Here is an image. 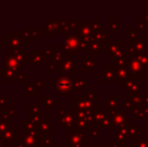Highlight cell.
<instances>
[{
    "instance_id": "ba28073f",
    "label": "cell",
    "mask_w": 148,
    "mask_h": 147,
    "mask_svg": "<svg viewBox=\"0 0 148 147\" xmlns=\"http://www.w3.org/2000/svg\"><path fill=\"white\" fill-rule=\"evenodd\" d=\"M133 147H148V139L138 140V143H134Z\"/></svg>"
},
{
    "instance_id": "9c48e42d",
    "label": "cell",
    "mask_w": 148,
    "mask_h": 147,
    "mask_svg": "<svg viewBox=\"0 0 148 147\" xmlns=\"http://www.w3.org/2000/svg\"><path fill=\"white\" fill-rule=\"evenodd\" d=\"M110 27L112 30H118V19H111L110 20Z\"/></svg>"
},
{
    "instance_id": "4fadbf2b",
    "label": "cell",
    "mask_w": 148,
    "mask_h": 147,
    "mask_svg": "<svg viewBox=\"0 0 148 147\" xmlns=\"http://www.w3.org/2000/svg\"><path fill=\"white\" fill-rule=\"evenodd\" d=\"M147 51H148V43H147Z\"/></svg>"
},
{
    "instance_id": "30bf717a",
    "label": "cell",
    "mask_w": 148,
    "mask_h": 147,
    "mask_svg": "<svg viewBox=\"0 0 148 147\" xmlns=\"http://www.w3.org/2000/svg\"><path fill=\"white\" fill-rule=\"evenodd\" d=\"M133 82H134V80H128V83L130 84V89H131V87H132V88H134V87L132 86ZM136 86H137V88H139V89H133V92H134V93H140V87H141V85L137 83Z\"/></svg>"
},
{
    "instance_id": "277c9868",
    "label": "cell",
    "mask_w": 148,
    "mask_h": 147,
    "mask_svg": "<svg viewBox=\"0 0 148 147\" xmlns=\"http://www.w3.org/2000/svg\"><path fill=\"white\" fill-rule=\"evenodd\" d=\"M126 111H120L116 113L111 119V122L116 127H122L123 124L126 122Z\"/></svg>"
},
{
    "instance_id": "3957f363",
    "label": "cell",
    "mask_w": 148,
    "mask_h": 147,
    "mask_svg": "<svg viewBox=\"0 0 148 147\" xmlns=\"http://www.w3.org/2000/svg\"><path fill=\"white\" fill-rule=\"evenodd\" d=\"M101 72H102L101 76H105L106 75V78L102 82H114L115 80H117L116 70L112 66H106L105 69H103Z\"/></svg>"
},
{
    "instance_id": "8992f818",
    "label": "cell",
    "mask_w": 148,
    "mask_h": 147,
    "mask_svg": "<svg viewBox=\"0 0 148 147\" xmlns=\"http://www.w3.org/2000/svg\"><path fill=\"white\" fill-rule=\"evenodd\" d=\"M106 108L108 110H116L118 108V97L115 98H110V97H106Z\"/></svg>"
},
{
    "instance_id": "7a4b0ae2",
    "label": "cell",
    "mask_w": 148,
    "mask_h": 147,
    "mask_svg": "<svg viewBox=\"0 0 148 147\" xmlns=\"http://www.w3.org/2000/svg\"><path fill=\"white\" fill-rule=\"evenodd\" d=\"M106 53L110 55L111 59H116L123 55V43L122 42H112L109 46L106 47Z\"/></svg>"
},
{
    "instance_id": "7c38bea8",
    "label": "cell",
    "mask_w": 148,
    "mask_h": 147,
    "mask_svg": "<svg viewBox=\"0 0 148 147\" xmlns=\"http://www.w3.org/2000/svg\"><path fill=\"white\" fill-rule=\"evenodd\" d=\"M145 111H146V115L148 116V104H147V106L145 107Z\"/></svg>"
},
{
    "instance_id": "52a82bcc",
    "label": "cell",
    "mask_w": 148,
    "mask_h": 147,
    "mask_svg": "<svg viewBox=\"0 0 148 147\" xmlns=\"http://www.w3.org/2000/svg\"><path fill=\"white\" fill-rule=\"evenodd\" d=\"M136 57L139 63L146 69L148 66V53H140V55H138V57Z\"/></svg>"
},
{
    "instance_id": "6da1fadb",
    "label": "cell",
    "mask_w": 148,
    "mask_h": 147,
    "mask_svg": "<svg viewBox=\"0 0 148 147\" xmlns=\"http://www.w3.org/2000/svg\"><path fill=\"white\" fill-rule=\"evenodd\" d=\"M126 53L128 55V57H126V65L129 72H130L131 77H133V78H139V77H141V75L146 71V69L139 63L138 59L135 57V55H128V53Z\"/></svg>"
},
{
    "instance_id": "8fae6325",
    "label": "cell",
    "mask_w": 148,
    "mask_h": 147,
    "mask_svg": "<svg viewBox=\"0 0 148 147\" xmlns=\"http://www.w3.org/2000/svg\"><path fill=\"white\" fill-rule=\"evenodd\" d=\"M145 12L147 13V15H143V20H144V22L146 23V26L148 25V10H144Z\"/></svg>"
},
{
    "instance_id": "5b68a950",
    "label": "cell",
    "mask_w": 148,
    "mask_h": 147,
    "mask_svg": "<svg viewBox=\"0 0 148 147\" xmlns=\"http://www.w3.org/2000/svg\"><path fill=\"white\" fill-rule=\"evenodd\" d=\"M116 70V76H117V81L118 82H123V81H127L128 79L131 78L130 72L127 68H115ZM131 80V79H130Z\"/></svg>"
}]
</instances>
